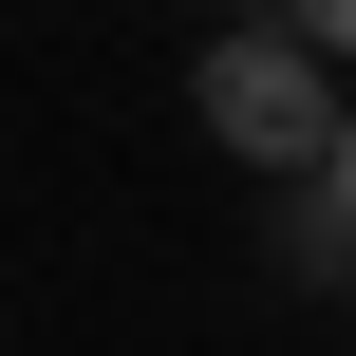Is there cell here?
I'll use <instances>...</instances> for the list:
<instances>
[{"instance_id":"1","label":"cell","mask_w":356,"mask_h":356,"mask_svg":"<svg viewBox=\"0 0 356 356\" xmlns=\"http://www.w3.org/2000/svg\"><path fill=\"white\" fill-rule=\"evenodd\" d=\"M188 113H207L244 169H282V188L338 150V75H319L300 38H207V56H188Z\"/></svg>"},{"instance_id":"2","label":"cell","mask_w":356,"mask_h":356,"mask_svg":"<svg viewBox=\"0 0 356 356\" xmlns=\"http://www.w3.org/2000/svg\"><path fill=\"white\" fill-rule=\"evenodd\" d=\"M282 38H300V56L338 75V56H356V0H282Z\"/></svg>"},{"instance_id":"3","label":"cell","mask_w":356,"mask_h":356,"mask_svg":"<svg viewBox=\"0 0 356 356\" xmlns=\"http://www.w3.org/2000/svg\"><path fill=\"white\" fill-rule=\"evenodd\" d=\"M319 188H338V207H356V113H338V150H319Z\"/></svg>"}]
</instances>
